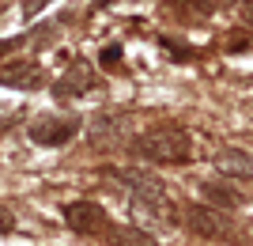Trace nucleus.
<instances>
[{
	"instance_id": "1",
	"label": "nucleus",
	"mask_w": 253,
	"mask_h": 246,
	"mask_svg": "<svg viewBox=\"0 0 253 246\" xmlns=\"http://www.w3.org/2000/svg\"><path fill=\"white\" fill-rule=\"evenodd\" d=\"M132 151L148 163H189L193 140L181 125H155L132 140Z\"/></svg>"
},
{
	"instance_id": "2",
	"label": "nucleus",
	"mask_w": 253,
	"mask_h": 246,
	"mask_svg": "<svg viewBox=\"0 0 253 246\" xmlns=\"http://www.w3.org/2000/svg\"><path fill=\"white\" fill-rule=\"evenodd\" d=\"M64 224H68V231H76V235H106V231H110V220H106L102 204H95V201L64 204Z\"/></svg>"
},
{
	"instance_id": "3",
	"label": "nucleus",
	"mask_w": 253,
	"mask_h": 246,
	"mask_svg": "<svg viewBox=\"0 0 253 246\" xmlns=\"http://www.w3.org/2000/svg\"><path fill=\"white\" fill-rule=\"evenodd\" d=\"M80 133V121L76 118H38L31 125V140L42 144V148H61Z\"/></svg>"
},
{
	"instance_id": "4",
	"label": "nucleus",
	"mask_w": 253,
	"mask_h": 246,
	"mask_svg": "<svg viewBox=\"0 0 253 246\" xmlns=\"http://www.w3.org/2000/svg\"><path fill=\"white\" fill-rule=\"evenodd\" d=\"M185 227L201 239H223L231 231L227 220H223V212L211 208V204H189V208H185Z\"/></svg>"
},
{
	"instance_id": "5",
	"label": "nucleus",
	"mask_w": 253,
	"mask_h": 246,
	"mask_svg": "<svg viewBox=\"0 0 253 246\" xmlns=\"http://www.w3.org/2000/svg\"><path fill=\"white\" fill-rule=\"evenodd\" d=\"M45 84V68L38 61H11L0 68V87H19V91H38Z\"/></svg>"
},
{
	"instance_id": "6",
	"label": "nucleus",
	"mask_w": 253,
	"mask_h": 246,
	"mask_svg": "<svg viewBox=\"0 0 253 246\" xmlns=\"http://www.w3.org/2000/svg\"><path fill=\"white\" fill-rule=\"evenodd\" d=\"M91 87H98V76H95V68L87 61H76V64H68V72L53 84V95H61V98H76V95H87Z\"/></svg>"
},
{
	"instance_id": "7",
	"label": "nucleus",
	"mask_w": 253,
	"mask_h": 246,
	"mask_svg": "<svg viewBox=\"0 0 253 246\" xmlns=\"http://www.w3.org/2000/svg\"><path fill=\"white\" fill-rule=\"evenodd\" d=\"M117 182H125L132 190V201H163V182L155 174L140 171V167H128V171H110Z\"/></svg>"
},
{
	"instance_id": "8",
	"label": "nucleus",
	"mask_w": 253,
	"mask_h": 246,
	"mask_svg": "<svg viewBox=\"0 0 253 246\" xmlns=\"http://www.w3.org/2000/svg\"><path fill=\"white\" fill-rule=\"evenodd\" d=\"M215 171L227 174V178H238V182H253V155L242 148H219L211 155Z\"/></svg>"
},
{
	"instance_id": "9",
	"label": "nucleus",
	"mask_w": 253,
	"mask_h": 246,
	"mask_svg": "<svg viewBox=\"0 0 253 246\" xmlns=\"http://www.w3.org/2000/svg\"><path fill=\"white\" fill-rule=\"evenodd\" d=\"M201 193H204V204L219 208V212H223V208H238V204H242V193L231 190V186H219V182H204Z\"/></svg>"
},
{
	"instance_id": "10",
	"label": "nucleus",
	"mask_w": 253,
	"mask_h": 246,
	"mask_svg": "<svg viewBox=\"0 0 253 246\" xmlns=\"http://www.w3.org/2000/svg\"><path fill=\"white\" fill-rule=\"evenodd\" d=\"M106 243L110 246H159L148 231H140V227H110L106 231Z\"/></svg>"
},
{
	"instance_id": "11",
	"label": "nucleus",
	"mask_w": 253,
	"mask_h": 246,
	"mask_svg": "<svg viewBox=\"0 0 253 246\" xmlns=\"http://www.w3.org/2000/svg\"><path fill=\"white\" fill-rule=\"evenodd\" d=\"M34 34H38V31H34ZM34 34H11V38H4V42H0V61H4L8 53H15L19 46H27V42L34 38Z\"/></svg>"
},
{
	"instance_id": "12",
	"label": "nucleus",
	"mask_w": 253,
	"mask_h": 246,
	"mask_svg": "<svg viewBox=\"0 0 253 246\" xmlns=\"http://www.w3.org/2000/svg\"><path fill=\"white\" fill-rule=\"evenodd\" d=\"M167 8H174V11H189V8H197L204 15V11H211V0H167Z\"/></svg>"
},
{
	"instance_id": "13",
	"label": "nucleus",
	"mask_w": 253,
	"mask_h": 246,
	"mask_svg": "<svg viewBox=\"0 0 253 246\" xmlns=\"http://www.w3.org/2000/svg\"><path fill=\"white\" fill-rule=\"evenodd\" d=\"M98 64H102V68H117V64H121V46H102Z\"/></svg>"
},
{
	"instance_id": "14",
	"label": "nucleus",
	"mask_w": 253,
	"mask_h": 246,
	"mask_svg": "<svg viewBox=\"0 0 253 246\" xmlns=\"http://www.w3.org/2000/svg\"><path fill=\"white\" fill-rule=\"evenodd\" d=\"M163 46H167L170 53L174 57H193L197 53V49H189V46H181V42H174V38H170V34H163Z\"/></svg>"
},
{
	"instance_id": "15",
	"label": "nucleus",
	"mask_w": 253,
	"mask_h": 246,
	"mask_svg": "<svg viewBox=\"0 0 253 246\" xmlns=\"http://www.w3.org/2000/svg\"><path fill=\"white\" fill-rule=\"evenodd\" d=\"M45 4H53V0H23V19H34Z\"/></svg>"
},
{
	"instance_id": "16",
	"label": "nucleus",
	"mask_w": 253,
	"mask_h": 246,
	"mask_svg": "<svg viewBox=\"0 0 253 246\" xmlns=\"http://www.w3.org/2000/svg\"><path fill=\"white\" fill-rule=\"evenodd\" d=\"M11 227H15V216H11L8 208H0V235H8Z\"/></svg>"
},
{
	"instance_id": "17",
	"label": "nucleus",
	"mask_w": 253,
	"mask_h": 246,
	"mask_svg": "<svg viewBox=\"0 0 253 246\" xmlns=\"http://www.w3.org/2000/svg\"><path fill=\"white\" fill-rule=\"evenodd\" d=\"M227 46H231V49H246V46H250V38H231Z\"/></svg>"
},
{
	"instance_id": "18",
	"label": "nucleus",
	"mask_w": 253,
	"mask_h": 246,
	"mask_svg": "<svg viewBox=\"0 0 253 246\" xmlns=\"http://www.w3.org/2000/svg\"><path fill=\"white\" fill-rule=\"evenodd\" d=\"M246 19H250V23H253V4H246Z\"/></svg>"
}]
</instances>
